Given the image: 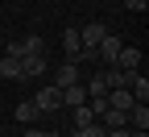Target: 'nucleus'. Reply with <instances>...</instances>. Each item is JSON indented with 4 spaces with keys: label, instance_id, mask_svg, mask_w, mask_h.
I'll return each instance as SVG.
<instances>
[{
    "label": "nucleus",
    "instance_id": "obj_1",
    "mask_svg": "<svg viewBox=\"0 0 149 137\" xmlns=\"http://www.w3.org/2000/svg\"><path fill=\"white\" fill-rule=\"evenodd\" d=\"M50 67H46V54H25L21 58V79H42Z\"/></svg>",
    "mask_w": 149,
    "mask_h": 137
},
{
    "label": "nucleus",
    "instance_id": "obj_2",
    "mask_svg": "<svg viewBox=\"0 0 149 137\" xmlns=\"http://www.w3.org/2000/svg\"><path fill=\"white\" fill-rule=\"evenodd\" d=\"M33 104H37V112H58V108H62V91L50 83V87L37 91V100H33Z\"/></svg>",
    "mask_w": 149,
    "mask_h": 137
},
{
    "label": "nucleus",
    "instance_id": "obj_3",
    "mask_svg": "<svg viewBox=\"0 0 149 137\" xmlns=\"http://www.w3.org/2000/svg\"><path fill=\"white\" fill-rule=\"evenodd\" d=\"M74 83H79V63H62L58 71H54V87H58V91H66Z\"/></svg>",
    "mask_w": 149,
    "mask_h": 137
},
{
    "label": "nucleus",
    "instance_id": "obj_4",
    "mask_svg": "<svg viewBox=\"0 0 149 137\" xmlns=\"http://www.w3.org/2000/svg\"><path fill=\"white\" fill-rule=\"evenodd\" d=\"M104 37H108V25H104V21H91V25H83V29H79V42H83V46H91V50H95Z\"/></svg>",
    "mask_w": 149,
    "mask_h": 137
},
{
    "label": "nucleus",
    "instance_id": "obj_5",
    "mask_svg": "<svg viewBox=\"0 0 149 137\" xmlns=\"http://www.w3.org/2000/svg\"><path fill=\"white\" fill-rule=\"evenodd\" d=\"M120 46H124L120 37H112V33H108L104 42L95 46V54H100V63H104V67H112V63H116V54H120Z\"/></svg>",
    "mask_w": 149,
    "mask_h": 137
},
{
    "label": "nucleus",
    "instance_id": "obj_6",
    "mask_svg": "<svg viewBox=\"0 0 149 137\" xmlns=\"http://www.w3.org/2000/svg\"><path fill=\"white\" fill-rule=\"evenodd\" d=\"M137 67H141V50L120 46V54H116V63H112V71H137Z\"/></svg>",
    "mask_w": 149,
    "mask_h": 137
},
{
    "label": "nucleus",
    "instance_id": "obj_7",
    "mask_svg": "<svg viewBox=\"0 0 149 137\" xmlns=\"http://www.w3.org/2000/svg\"><path fill=\"white\" fill-rule=\"evenodd\" d=\"M62 50H66V63H74V58H79V50H83V42H79V29H66L62 33Z\"/></svg>",
    "mask_w": 149,
    "mask_h": 137
},
{
    "label": "nucleus",
    "instance_id": "obj_8",
    "mask_svg": "<svg viewBox=\"0 0 149 137\" xmlns=\"http://www.w3.org/2000/svg\"><path fill=\"white\" fill-rule=\"evenodd\" d=\"M128 91H133V100H137V104H145V100H149V79H145L141 71H133V79H128Z\"/></svg>",
    "mask_w": 149,
    "mask_h": 137
},
{
    "label": "nucleus",
    "instance_id": "obj_9",
    "mask_svg": "<svg viewBox=\"0 0 149 137\" xmlns=\"http://www.w3.org/2000/svg\"><path fill=\"white\" fill-rule=\"evenodd\" d=\"M128 125H133L137 133H149V108L145 104H133V108H128Z\"/></svg>",
    "mask_w": 149,
    "mask_h": 137
},
{
    "label": "nucleus",
    "instance_id": "obj_10",
    "mask_svg": "<svg viewBox=\"0 0 149 137\" xmlns=\"http://www.w3.org/2000/svg\"><path fill=\"white\" fill-rule=\"evenodd\" d=\"M62 104H70V108H79V104H87V87H83V83H74V87H66V91H62Z\"/></svg>",
    "mask_w": 149,
    "mask_h": 137
},
{
    "label": "nucleus",
    "instance_id": "obj_11",
    "mask_svg": "<svg viewBox=\"0 0 149 137\" xmlns=\"http://www.w3.org/2000/svg\"><path fill=\"white\" fill-rule=\"evenodd\" d=\"M13 116H17L21 125H33L42 112H37V104H33V100H25V104H17V112H13Z\"/></svg>",
    "mask_w": 149,
    "mask_h": 137
},
{
    "label": "nucleus",
    "instance_id": "obj_12",
    "mask_svg": "<svg viewBox=\"0 0 149 137\" xmlns=\"http://www.w3.org/2000/svg\"><path fill=\"white\" fill-rule=\"evenodd\" d=\"M25 54H46V42H42V37H37V33L21 37V58H25Z\"/></svg>",
    "mask_w": 149,
    "mask_h": 137
},
{
    "label": "nucleus",
    "instance_id": "obj_13",
    "mask_svg": "<svg viewBox=\"0 0 149 137\" xmlns=\"http://www.w3.org/2000/svg\"><path fill=\"white\" fill-rule=\"evenodd\" d=\"M0 75L4 79H21V58H4L0 54Z\"/></svg>",
    "mask_w": 149,
    "mask_h": 137
},
{
    "label": "nucleus",
    "instance_id": "obj_14",
    "mask_svg": "<svg viewBox=\"0 0 149 137\" xmlns=\"http://www.w3.org/2000/svg\"><path fill=\"white\" fill-rule=\"evenodd\" d=\"M91 121H95L91 104H79V108H74V129H83V125H91Z\"/></svg>",
    "mask_w": 149,
    "mask_h": 137
},
{
    "label": "nucleus",
    "instance_id": "obj_15",
    "mask_svg": "<svg viewBox=\"0 0 149 137\" xmlns=\"http://www.w3.org/2000/svg\"><path fill=\"white\" fill-rule=\"evenodd\" d=\"M74 137H108V129H104L100 121H91V125H83V129H74Z\"/></svg>",
    "mask_w": 149,
    "mask_h": 137
},
{
    "label": "nucleus",
    "instance_id": "obj_16",
    "mask_svg": "<svg viewBox=\"0 0 149 137\" xmlns=\"http://www.w3.org/2000/svg\"><path fill=\"white\" fill-rule=\"evenodd\" d=\"M124 8H133V13H145V8H149V0H124Z\"/></svg>",
    "mask_w": 149,
    "mask_h": 137
},
{
    "label": "nucleus",
    "instance_id": "obj_17",
    "mask_svg": "<svg viewBox=\"0 0 149 137\" xmlns=\"http://www.w3.org/2000/svg\"><path fill=\"white\" fill-rule=\"evenodd\" d=\"M25 137H50V133H46V129H33V125H29V129H25Z\"/></svg>",
    "mask_w": 149,
    "mask_h": 137
},
{
    "label": "nucleus",
    "instance_id": "obj_18",
    "mask_svg": "<svg viewBox=\"0 0 149 137\" xmlns=\"http://www.w3.org/2000/svg\"><path fill=\"white\" fill-rule=\"evenodd\" d=\"M128 137H149V133H137V129H133V133H128Z\"/></svg>",
    "mask_w": 149,
    "mask_h": 137
},
{
    "label": "nucleus",
    "instance_id": "obj_19",
    "mask_svg": "<svg viewBox=\"0 0 149 137\" xmlns=\"http://www.w3.org/2000/svg\"><path fill=\"white\" fill-rule=\"evenodd\" d=\"M50 137H58V133H50Z\"/></svg>",
    "mask_w": 149,
    "mask_h": 137
}]
</instances>
